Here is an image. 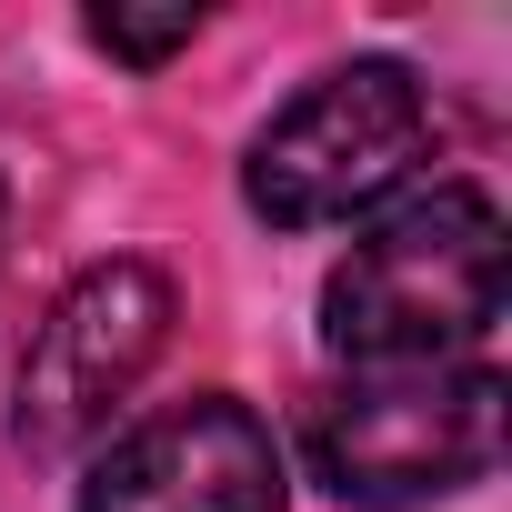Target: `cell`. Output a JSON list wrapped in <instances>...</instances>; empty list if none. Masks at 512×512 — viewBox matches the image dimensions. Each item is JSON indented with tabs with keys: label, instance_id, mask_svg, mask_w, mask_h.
<instances>
[{
	"label": "cell",
	"instance_id": "cell-4",
	"mask_svg": "<svg viewBox=\"0 0 512 512\" xmlns=\"http://www.w3.org/2000/svg\"><path fill=\"white\" fill-rule=\"evenodd\" d=\"M161 342H171V282L151 262H91L41 312V332L21 352V412H11L21 452H41V462L81 452L141 392V372L161 362Z\"/></svg>",
	"mask_w": 512,
	"mask_h": 512
},
{
	"label": "cell",
	"instance_id": "cell-1",
	"mask_svg": "<svg viewBox=\"0 0 512 512\" xmlns=\"http://www.w3.org/2000/svg\"><path fill=\"white\" fill-rule=\"evenodd\" d=\"M502 322V211L472 181L402 191L322 292V342L352 372H452L482 362Z\"/></svg>",
	"mask_w": 512,
	"mask_h": 512
},
{
	"label": "cell",
	"instance_id": "cell-5",
	"mask_svg": "<svg viewBox=\"0 0 512 512\" xmlns=\"http://www.w3.org/2000/svg\"><path fill=\"white\" fill-rule=\"evenodd\" d=\"M81 512H282L272 422L251 402H231V392L171 402L91 462Z\"/></svg>",
	"mask_w": 512,
	"mask_h": 512
},
{
	"label": "cell",
	"instance_id": "cell-3",
	"mask_svg": "<svg viewBox=\"0 0 512 512\" xmlns=\"http://www.w3.org/2000/svg\"><path fill=\"white\" fill-rule=\"evenodd\" d=\"M432 141V101L402 61H342L322 71L262 141H251V211L282 231L352 221L402 191V171Z\"/></svg>",
	"mask_w": 512,
	"mask_h": 512
},
{
	"label": "cell",
	"instance_id": "cell-6",
	"mask_svg": "<svg viewBox=\"0 0 512 512\" xmlns=\"http://www.w3.org/2000/svg\"><path fill=\"white\" fill-rule=\"evenodd\" d=\"M191 31H201V11H121V0L91 11V41H101L111 61H131V71H161Z\"/></svg>",
	"mask_w": 512,
	"mask_h": 512
},
{
	"label": "cell",
	"instance_id": "cell-2",
	"mask_svg": "<svg viewBox=\"0 0 512 512\" xmlns=\"http://www.w3.org/2000/svg\"><path fill=\"white\" fill-rule=\"evenodd\" d=\"M502 462V372H362L312 412V472L362 512H412Z\"/></svg>",
	"mask_w": 512,
	"mask_h": 512
}]
</instances>
